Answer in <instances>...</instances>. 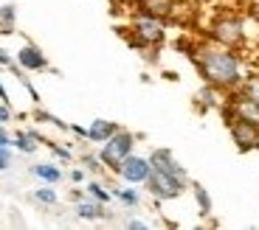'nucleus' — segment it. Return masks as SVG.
<instances>
[{"label":"nucleus","instance_id":"obj_1","mask_svg":"<svg viewBox=\"0 0 259 230\" xmlns=\"http://www.w3.org/2000/svg\"><path fill=\"white\" fill-rule=\"evenodd\" d=\"M192 59L197 76L203 79V84H211L220 93H231L242 84L245 73V59L242 51H234V48H223L217 42H208V39H194L192 51L186 53Z\"/></svg>","mask_w":259,"mask_h":230},{"label":"nucleus","instance_id":"obj_2","mask_svg":"<svg viewBox=\"0 0 259 230\" xmlns=\"http://www.w3.org/2000/svg\"><path fill=\"white\" fill-rule=\"evenodd\" d=\"M203 39L217 42L223 48L245 51L248 48V12L231 6H220L203 26Z\"/></svg>","mask_w":259,"mask_h":230},{"label":"nucleus","instance_id":"obj_3","mask_svg":"<svg viewBox=\"0 0 259 230\" xmlns=\"http://www.w3.org/2000/svg\"><path fill=\"white\" fill-rule=\"evenodd\" d=\"M118 34H124L127 45L136 48V51L163 48V45H166V37H169V23L161 17H152V14L133 12L127 28H118Z\"/></svg>","mask_w":259,"mask_h":230},{"label":"nucleus","instance_id":"obj_4","mask_svg":"<svg viewBox=\"0 0 259 230\" xmlns=\"http://www.w3.org/2000/svg\"><path fill=\"white\" fill-rule=\"evenodd\" d=\"M136 146H138V135L121 127L116 135H110L104 143H99V157H102V163H104L107 171L116 174V168L121 166V160L136 152Z\"/></svg>","mask_w":259,"mask_h":230},{"label":"nucleus","instance_id":"obj_5","mask_svg":"<svg viewBox=\"0 0 259 230\" xmlns=\"http://www.w3.org/2000/svg\"><path fill=\"white\" fill-rule=\"evenodd\" d=\"M189 183H192V180L152 168V174H149V180L144 183V188H147V194L152 199H158V202H172V199H181L183 194L189 191Z\"/></svg>","mask_w":259,"mask_h":230},{"label":"nucleus","instance_id":"obj_6","mask_svg":"<svg viewBox=\"0 0 259 230\" xmlns=\"http://www.w3.org/2000/svg\"><path fill=\"white\" fill-rule=\"evenodd\" d=\"M220 112H223V118H240V121H245V124L259 129V101L240 96L237 90L226 93V101H223Z\"/></svg>","mask_w":259,"mask_h":230},{"label":"nucleus","instance_id":"obj_7","mask_svg":"<svg viewBox=\"0 0 259 230\" xmlns=\"http://www.w3.org/2000/svg\"><path fill=\"white\" fill-rule=\"evenodd\" d=\"M149 174H152V163H149V157H144V154H130V157L121 160V166L116 168V177L121 180V183H127V186H144L149 180Z\"/></svg>","mask_w":259,"mask_h":230},{"label":"nucleus","instance_id":"obj_8","mask_svg":"<svg viewBox=\"0 0 259 230\" xmlns=\"http://www.w3.org/2000/svg\"><path fill=\"white\" fill-rule=\"evenodd\" d=\"M14 62H17L26 73H46V71H51V62H48L46 51H42L37 42H31V39L20 45V51L14 53Z\"/></svg>","mask_w":259,"mask_h":230},{"label":"nucleus","instance_id":"obj_9","mask_svg":"<svg viewBox=\"0 0 259 230\" xmlns=\"http://www.w3.org/2000/svg\"><path fill=\"white\" fill-rule=\"evenodd\" d=\"M228 135H231V143L240 152H256L259 149V129L251 124L240 121V118H226Z\"/></svg>","mask_w":259,"mask_h":230},{"label":"nucleus","instance_id":"obj_10","mask_svg":"<svg viewBox=\"0 0 259 230\" xmlns=\"http://www.w3.org/2000/svg\"><path fill=\"white\" fill-rule=\"evenodd\" d=\"M130 6H133V12H144V14H152V17H161L166 23H172L178 9L183 6V0H133Z\"/></svg>","mask_w":259,"mask_h":230},{"label":"nucleus","instance_id":"obj_11","mask_svg":"<svg viewBox=\"0 0 259 230\" xmlns=\"http://www.w3.org/2000/svg\"><path fill=\"white\" fill-rule=\"evenodd\" d=\"M147 157H149V163H152V168H158V171H169V174H178V177H186L189 180L186 166H183L181 160L175 157V152H172V149L158 146V149H152Z\"/></svg>","mask_w":259,"mask_h":230},{"label":"nucleus","instance_id":"obj_12","mask_svg":"<svg viewBox=\"0 0 259 230\" xmlns=\"http://www.w3.org/2000/svg\"><path fill=\"white\" fill-rule=\"evenodd\" d=\"M73 213H76V219H82V222H102V219H113L110 208H107L104 202H99V199H93V197H82L79 202H73Z\"/></svg>","mask_w":259,"mask_h":230},{"label":"nucleus","instance_id":"obj_13","mask_svg":"<svg viewBox=\"0 0 259 230\" xmlns=\"http://www.w3.org/2000/svg\"><path fill=\"white\" fill-rule=\"evenodd\" d=\"M223 101H226V93H220V90L211 87V84H203V87L194 93V109L200 115L211 112V109H220Z\"/></svg>","mask_w":259,"mask_h":230},{"label":"nucleus","instance_id":"obj_14","mask_svg":"<svg viewBox=\"0 0 259 230\" xmlns=\"http://www.w3.org/2000/svg\"><path fill=\"white\" fill-rule=\"evenodd\" d=\"M121 129V124L116 121H107V118H93L88 124V143H104L110 135H116Z\"/></svg>","mask_w":259,"mask_h":230},{"label":"nucleus","instance_id":"obj_15","mask_svg":"<svg viewBox=\"0 0 259 230\" xmlns=\"http://www.w3.org/2000/svg\"><path fill=\"white\" fill-rule=\"evenodd\" d=\"M31 177L39 180V183H51V186H59L65 180V171L59 168V163H34L31 168Z\"/></svg>","mask_w":259,"mask_h":230},{"label":"nucleus","instance_id":"obj_16","mask_svg":"<svg viewBox=\"0 0 259 230\" xmlns=\"http://www.w3.org/2000/svg\"><path fill=\"white\" fill-rule=\"evenodd\" d=\"M12 146H14V152H20V154H34L39 149V141H37V135H34L31 129H14L12 132Z\"/></svg>","mask_w":259,"mask_h":230},{"label":"nucleus","instance_id":"obj_17","mask_svg":"<svg viewBox=\"0 0 259 230\" xmlns=\"http://www.w3.org/2000/svg\"><path fill=\"white\" fill-rule=\"evenodd\" d=\"M110 191H113V199L121 202L124 208H130V211L141 205V191H138V186H127V183H124V186H110Z\"/></svg>","mask_w":259,"mask_h":230},{"label":"nucleus","instance_id":"obj_18","mask_svg":"<svg viewBox=\"0 0 259 230\" xmlns=\"http://www.w3.org/2000/svg\"><path fill=\"white\" fill-rule=\"evenodd\" d=\"M189 191H192L194 197V205H197V211H200V216H211L214 205H211V194H208V188L203 186V183H189Z\"/></svg>","mask_w":259,"mask_h":230},{"label":"nucleus","instance_id":"obj_19","mask_svg":"<svg viewBox=\"0 0 259 230\" xmlns=\"http://www.w3.org/2000/svg\"><path fill=\"white\" fill-rule=\"evenodd\" d=\"M84 191H88V197L99 199V202H104V205H110V202H113V191H110V186H107L102 177L84 180Z\"/></svg>","mask_w":259,"mask_h":230},{"label":"nucleus","instance_id":"obj_20","mask_svg":"<svg viewBox=\"0 0 259 230\" xmlns=\"http://www.w3.org/2000/svg\"><path fill=\"white\" fill-rule=\"evenodd\" d=\"M0 34H17V6L14 3H0Z\"/></svg>","mask_w":259,"mask_h":230},{"label":"nucleus","instance_id":"obj_21","mask_svg":"<svg viewBox=\"0 0 259 230\" xmlns=\"http://www.w3.org/2000/svg\"><path fill=\"white\" fill-rule=\"evenodd\" d=\"M31 202L42 205V208H54V205L59 202V194H57V188H54L51 183H39V188L31 191Z\"/></svg>","mask_w":259,"mask_h":230},{"label":"nucleus","instance_id":"obj_22","mask_svg":"<svg viewBox=\"0 0 259 230\" xmlns=\"http://www.w3.org/2000/svg\"><path fill=\"white\" fill-rule=\"evenodd\" d=\"M79 166L91 174V177H102V174L107 171L104 163H102V157H99V152H82L79 154Z\"/></svg>","mask_w":259,"mask_h":230},{"label":"nucleus","instance_id":"obj_23","mask_svg":"<svg viewBox=\"0 0 259 230\" xmlns=\"http://www.w3.org/2000/svg\"><path fill=\"white\" fill-rule=\"evenodd\" d=\"M237 93L245 98H253V101H259V73H248L245 79H242V84L237 87Z\"/></svg>","mask_w":259,"mask_h":230},{"label":"nucleus","instance_id":"obj_24","mask_svg":"<svg viewBox=\"0 0 259 230\" xmlns=\"http://www.w3.org/2000/svg\"><path fill=\"white\" fill-rule=\"evenodd\" d=\"M46 149H51V154L59 160V163H71L73 160V152H71V146H62V143H57V141H48L46 138V143H42Z\"/></svg>","mask_w":259,"mask_h":230},{"label":"nucleus","instance_id":"obj_25","mask_svg":"<svg viewBox=\"0 0 259 230\" xmlns=\"http://www.w3.org/2000/svg\"><path fill=\"white\" fill-rule=\"evenodd\" d=\"M14 166V146H0V171H9Z\"/></svg>","mask_w":259,"mask_h":230},{"label":"nucleus","instance_id":"obj_26","mask_svg":"<svg viewBox=\"0 0 259 230\" xmlns=\"http://www.w3.org/2000/svg\"><path fill=\"white\" fill-rule=\"evenodd\" d=\"M20 84L26 87V93H28V96H31V101H34V104H37V107H39V101H42V98H39V90L34 87L31 82H28V76H20Z\"/></svg>","mask_w":259,"mask_h":230},{"label":"nucleus","instance_id":"obj_27","mask_svg":"<svg viewBox=\"0 0 259 230\" xmlns=\"http://www.w3.org/2000/svg\"><path fill=\"white\" fill-rule=\"evenodd\" d=\"M68 180H71L73 186H82L84 180H88V171H84L82 166H73L71 171H68Z\"/></svg>","mask_w":259,"mask_h":230},{"label":"nucleus","instance_id":"obj_28","mask_svg":"<svg viewBox=\"0 0 259 230\" xmlns=\"http://www.w3.org/2000/svg\"><path fill=\"white\" fill-rule=\"evenodd\" d=\"M14 121V107L12 104H6V101H0V124H12Z\"/></svg>","mask_w":259,"mask_h":230},{"label":"nucleus","instance_id":"obj_29","mask_svg":"<svg viewBox=\"0 0 259 230\" xmlns=\"http://www.w3.org/2000/svg\"><path fill=\"white\" fill-rule=\"evenodd\" d=\"M68 132H71L76 141H84V143H88V127H82V124H71V127H68Z\"/></svg>","mask_w":259,"mask_h":230},{"label":"nucleus","instance_id":"obj_30","mask_svg":"<svg viewBox=\"0 0 259 230\" xmlns=\"http://www.w3.org/2000/svg\"><path fill=\"white\" fill-rule=\"evenodd\" d=\"M124 227H127V230H147L149 222H147V219H136V216H133V219L124 222Z\"/></svg>","mask_w":259,"mask_h":230},{"label":"nucleus","instance_id":"obj_31","mask_svg":"<svg viewBox=\"0 0 259 230\" xmlns=\"http://www.w3.org/2000/svg\"><path fill=\"white\" fill-rule=\"evenodd\" d=\"M12 65H14V56L6 51V48H3V45H0V68H6V71H9Z\"/></svg>","mask_w":259,"mask_h":230},{"label":"nucleus","instance_id":"obj_32","mask_svg":"<svg viewBox=\"0 0 259 230\" xmlns=\"http://www.w3.org/2000/svg\"><path fill=\"white\" fill-rule=\"evenodd\" d=\"M237 9H245V12H256L259 14V0H237Z\"/></svg>","mask_w":259,"mask_h":230},{"label":"nucleus","instance_id":"obj_33","mask_svg":"<svg viewBox=\"0 0 259 230\" xmlns=\"http://www.w3.org/2000/svg\"><path fill=\"white\" fill-rule=\"evenodd\" d=\"M0 146H12V132L6 129V124H0Z\"/></svg>","mask_w":259,"mask_h":230},{"label":"nucleus","instance_id":"obj_34","mask_svg":"<svg viewBox=\"0 0 259 230\" xmlns=\"http://www.w3.org/2000/svg\"><path fill=\"white\" fill-rule=\"evenodd\" d=\"M189 6L194 9H208V6H217V0H186Z\"/></svg>","mask_w":259,"mask_h":230},{"label":"nucleus","instance_id":"obj_35","mask_svg":"<svg viewBox=\"0 0 259 230\" xmlns=\"http://www.w3.org/2000/svg\"><path fill=\"white\" fill-rule=\"evenodd\" d=\"M82 197H88V191H84V186H82V188H71V194H68V199H71V202H79Z\"/></svg>","mask_w":259,"mask_h":230},{"label":"nucleus","instance_id":"obj_36","mask_svg":"<svg viewBox=\"0 0 259 230\" xmlns=\"http://www.w3.org/2000/svg\"><path fill=\"white\" fill-rule=\"evenodd\" d=\"M0 101L12 104V98H9V90H6V84H3V82H0Z\"/></svg>","mask_w":259,"mask_h":230},{"label":"nucleus","instance_id":"obj_37","mask_svg":"<svg viewBox=\"0 0 259 230\" xmlns=\"http://www.w3.org/2000/svg\"><path fill=\"white\" fill-rule=\"evenodd\" d=\"M163 76H166V79H169V82H178V79H181V76H178V73H175V71H163Z\"/></svg>","mask_w":259,"mask_h":230},{"label":"nucleus","instance_id":"obj_38","mask_svg":"<svg viewBox=\"0 0 259 230\" xmlns=\"http://www.w3.org/2000/svg\"><path fill=\"white\" fill-rule=\"evenodd\" d=\"M124 3H133V0H124Z\"/></svg>","mask_w":259,"mask_h":230}]
</instances>
